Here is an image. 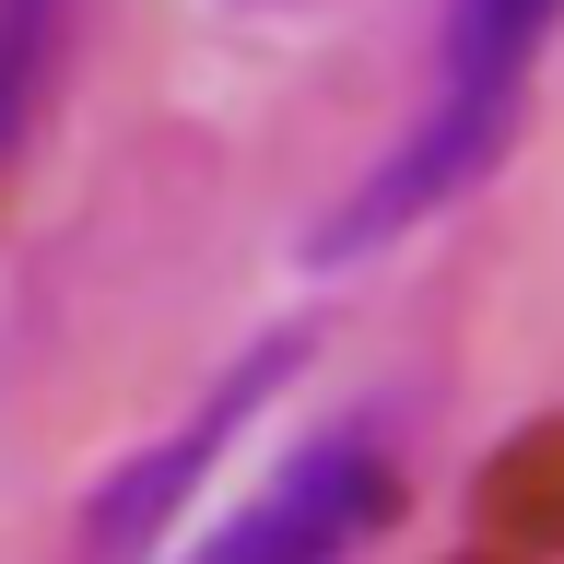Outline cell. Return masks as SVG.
Instances as JSON below:
<instances>
[{"label": "cell", "mask_w": 564, "mask_h": 564, "mask_svg": "<svg viewBox=\"0 0 564 564\" xmlns=\"http://www.w3.org/2000/svg\"><path fill=\"white\" fill-rule=\"evenodd\" d=\"M553 24H564V0H447L423 118L365 165V188L317 224V247H329V259H365V247L435 224L458 188H482V176L506 165V141H518L529 59H541V35H553Z\"/></svg>", "instance_id": "cell-1"}, {"label": "cell", "mask_w": 564, "mask_h": 564, "mask_svg": "<svg viewBox=\"0 0 564 564\" xmlns=\"http://www.w3.org/2000/svg\"><path fill=\"white\" fill-rule=\"evenodd\" d=\"M388 506H400V470H388L377 423H341V435L282 458L188 564H352L388 529Z\"/></svg>", "instance_id": "cell-2"}, {"label": "cell", "mask_w": 564, "mask_h": 564, "mask_svg": "<svg viewBox=\"0 0 564 564\" xmlns=\"http://www.w3.org/2000/svg\"><path fill=\"white\" fill-rule=\"evenodd\" d=\"M271 377H282V352H259V365H247V377H224V388H212V412L188 423V435H176V447H153V458H141V470H130V482L106 494V506H95V564L141 553V541H153V518H176V494L200 482V458L224 447V435H236V423L259 412V400H271Z\"/></svg>", "instance_id": "cell-3"}, {"label": "cell", "mask_w": 564, "mask_h": 564, "mask_svg": "<svg viewBox=\"0 0 564 564\" xmlns=\"http://www.w3.org/2000/svg\"><path fill=\"white\" fill-rule=\"evenodd\" d=\"M59 47H70V0H0V165H12L24 130L47 118Z\"/></svg>", "instance_id": "cell-4"}, {"label": "cell", "mask_w": 564, "mask_h": 564, "mask_svg": "<svg viewBox=\"0 0 564 564\" xmlns=\"http://www.w3.org/2000/svg\"><path fill=\"white\" fill-rule=\"evenodd\" d=\"M494 518L529 529V541H564V423H541V435L506 458V482H494Z\"/></svg>", "instance_id": "cell-5"}]
</instances>
